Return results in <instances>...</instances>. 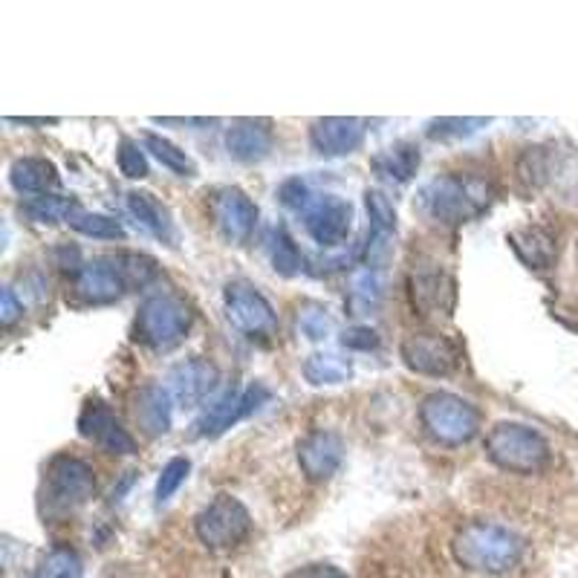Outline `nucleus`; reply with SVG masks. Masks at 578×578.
Instances as JSON below:
<instances>
[{
    "label": "nucleus",
    "instance_id": "obj_1",
    "mask_svg": "<svg viewBox=\"0 0 578 578\" xmlns=\"http://www.w3.org/2000/svg\"><path fill=\"white\" fill-rule=\"evenodd\" d=\"M523 538L501 523L489 520H471L457 529L451 541V553L462 570L483 573V576H504L515 570L523 558Z\"/></svg>",
    "mask_w": 578,
    "mask_h": 578
},
{
    "label": "nucleus",
    "instance_id": "obj_2",
    "mask_svg": "<svg viewBox=\"0 0 578 578\" xmlns=\"http://www.w3.org/2000/svg\"><path fill=\"white\" fill-rule=\"evenodd\" d=\"M278 200L301 217L306 234L324 249L341 246L350 229H353V206L345 197L313 191L298 177L284 182L278 189Z\"/></svg>",
    "mask_w": 578,
    "mask_h": 578
},
{
    "label": "nucleus",
    "instance_id": "obj_3",
    "mask_svg": "<svg viewBox=\"0 0 578 578\" xmlns=\"http://www.w3.org/2000/svg\"><path fill=\"white\" fill-rule=\"evenodd\" d=\"M492 203V189L474 173H443L420 191V212L439 226H462Z\"/></svg>",
    "mask_w": 578,
    "mask_h": 578
},
{
    "label": "nucleus",
    "instance_id": "obj_4",
    "mask_svg": "<svg viewBox=\"0 0 578 578\" xmlns=\"http://www.w3.org/2000/svg\"><path fill=\"white\" fill-rule=\"evenodd\" d=\"M486 457L513 474H535L550 462V443L523 422H497L486 437Z\"/></svg>",
    "mask_w": 578,
    "mask_h": 578
},
{
    "label": "nucleus",
    "instance_id": "obj_5",
    "mask_svg": "<svg viewBox=\"0 0 578 578\" xmlns=\"http://www.w3.org/2000/svg\"><path fill=\"white\" fill-rule=\"evenodd\" d=\"M191 322H194V313L185 304V298L173 296V292H157V296L145 298V304L136 313V339L162 353L185 339Z\"/></svg>",
    "mask_w": 578,
    "mask_h": 578
},
{
    "label": "nucleus",
    "instance_id": "obj_6",
    "mask_svg": "<svg viewBox=\"0 0 578 578\" xmlns=\"http://www.w3.org/2000/svg\"><path fill=\"white\" fill-rule=\"evenodd\" d=\"M420 422L434 443L455 448L478 437L480 411L455 394H431L420 405Z\"/></svg>",
    "mask_w": 578,
    "mask_h": 578
},
{
    "label": "nucleus",
    "instance_id": "obj_7",
    "mask_svg": "<svg viewBox=\"0 0 578 578\" xmlns=\"http://www.w3.org/2000/svg\"><path fill=\"white\" fill-rule=\"evenodd\" d=\"M96 495V471L79 457L58 455L44 471L41 501L50 515L75 513Z\"/></svg>",
    "mask_w": 578,
    "mask_h": 578
},
{
    "label": "nucleus",
    "instance_id": "obj_8",
    "mask_svg": "<svg viewBox=\"0 0 578 578\" xmlns=\"http://www.w3.org/2000/svg\"><path fill=\"white\" fill-rule=\"evenodd\" d=\"M194 532L200 544H206L212 553H229L240 546L252 532V515L238 497L217 495L203 513L194 518Z\"/></svg>",
    "mask_w": 578,
    "mask_h": 578
},
{
    "label": "nucleus",
    "instance_id": "obj_9",
    "mask_svg": "<svg viewBox=\"0 0 578 578\" xmlns=\"http://www.w3.org/2000/svg\"><path fill=\"white\" fill-rule=\"evenodd\" d=\"M226 318L249 339H269L278 330V313L264 292L249 281H229L224 289Z\"/></svg>",
    "mask_w": 578,
    "mask_h": 578
},
{
    "label": "nucleus",
    "instance_id": "obj_10",
    "mask_svg": "<svg viewBox=\"0 0 578 578\" xmlns=\"http://www.w3.org/2000/svg\"><path fill=\"white\" fill-rule=\"evenodd\" d=\"M131 281H128V273H124L122 257L119 255H105L96 257L91 264H84L75 269L73 278V292L82 304H113L119 298L128 292Z\"/></svg>",
    "mask_w": 578,
    "mask_h": 578
},
{
    "label": "nucleus",
    "instance_id": "obj_11",
    "mask_svg": "<svg viewBox=\"0 0 578 578\" xmlns=\"http://www.w3.org/2000/svg\"><path fill=\"white\" fill-rule=\"evenodd\" d=\"M208 215L229 243H249L257 226V206L243 189L224 185L208 194Z\"/></svg>",
    "mask_w": 578,
    "mask_h": 578
},
{
    "label": "nucleus",
    "instance_id": "obj_12",
    "mask_svg": "<svg viewBox=\"0 0 578 578\" xmlns=\"http://www.w3.org/2000/svg\"><path fill=\"white\" fill-rule=\"evenodd\" d=\"M402 362L422 376H448L460 364V347L443 333H408L402 339Z\"/></svg>",
    "mask_w": 578,
    "mask_h": 578
},
{
    "label": "nucleus",
    "instance_id": "obj_13",
    "mask_svg": "<svg viewBox=\"0 0 578 578\" xmlns=\"http://www.w3.org/2000/svg\"><path fill=\"white\" fill-rule=\"evenodd\" d=\"M269 399V390L264 385H249L243 390H226L224 397L217 399L197 422H194V434L197 437H220L231 425H238L240 420H246L249 413L257 411L261 405Z\"/></svg>",
    "mask_w": 578,
    "mask_h": 578
},
{
    "label": "nucleus",
    "instance_id": "obj_14",
    "mask_svg": "<svg viewBox=\"0 0 578 578\" xmlns=\"http://www.w3.org/2000/svg\"><path fill=\"white\" fill-rule=\"evenodd\" d=\"M79 434L84 439H91L101 451L108 455H133L136 451V443L128 434L119 417L110 411L108 402L101 399H87L82 405V413H79Z\"/></svg>",
    "mask_w": 578,
    "mask_h": 578
},
{
    "label": "nucleus",
    "instance_id": "obj_15",
    "mask_svg": "<svg viewBox=\"0 0 578 578\" xmlns=\"http://www.w3.org/2000/svg\"><path fill=\"white\" fill-rule=\"evenodd\" d=\"M368 122L356 116H324L310 124V145L322 157H347L364 145Z\"/></svg>",
    "mask_w": 578,
    "mask_h": 578
},
{
    "label": "nucleus",
    "instance_id": "obj_16",
    "mask_svg": "<svg viewBox=\"0 0 578 578\" xmlns=\"http://www.w3.org/2000/svg\"><path fill=\"white\" fill-rule=\"evenodd\" d=\"M341 460H345V439L336 431L318 429L298 443V466L313 483L330 480L339 471Z\"/></svg>",
    "mask_w": 578,
    "mask_h": 578
},
{
    "label": "nucleus",
    "instance_id": "obj_17",
    "mask_svg": "<svg viewBox=\"0 0 578 578\" xmlns=\"http://www.w3.org/2000/svg\"><path fill=\"white\" fill-rule=\"evenodd\" d=\"M217 380L220 373L208 359H185V362L173 364L171 373H168V394L173 397V402L182 405V408H194L203 399L217 388Z\"/></svg>",
    "mask_w": 578,
    "mask_h": 578
},
{
    "label": "nucleus",
    "instance_id": "obj_18",
    "mask_svg": "<svg viewBox=\"0 0 578 578\" xmlns=\"http://www.w3.org/2000/svg\"><path fill=\"white\" fill-rule=\"evenodd\" d=\"M455 281L446 269L437 264L431 266H413L411 275V298L413 306H420L422 313H443L448 315L455 310Z\"/></svg>",
    "mask_w": 578,
    "mask_h": 578
},
{
    "label": "nucleus",
    "instance_id": "obj_19",
    "mask_svg": "<svg viewBox=\"0 0 578 578\" xmlns=\"http://www.w3.org/2000/svg\"><path fill=\"white\" fill-rule=\"evenodd\" d=\"M273 145L275 133L269 119H238L226 131V150L238 162H261L269 157Z\"/></svg>",
    "mask_w": 578,
    "mask_h": 578
},
{
    "label": "nucleus",
    "instance_id": "obj_20",
    "mask_svg": "<svg viewBox=\"0 0 578 578\" xmlns=\"http://www.w3.org/2000/svg\"><path fill=\"white\" fill-rule=\"evenodd\" d=\"M133 420L140 425L142 434L148 437H162L171 431L173 420V397L162 385H145L133 394L131 402Z\"/></svg>",
    "mask_w": 578,
    "mask_h": 578
},
{
    "label": "nucleus",
    "instance_id": "obj_21",
    "mask_svg": "<svg viewBox=\"0 0 578 578\" xmlns=\"http://www.w3.org/2000/svg\"><path fill=\"white\" fill-rule=\"evenodd\" d=\"M9 185L17 194L44 197V194H50V191L61 185V177H58V168L47 157H21L9 168Z\"/></svg>",
    "mask_w": 578,
    "mask_h": 578
},
{
    "label": "nucleus",
    "instance_id": "obj_22",
    "mask_svg": "<svg viewBox=\"0 0 578 578\" xmlns=\"http://www.w3.org/2000/svg\"><path fill=\"white\" fill-rule=\"evenodd\" d=\"M422 154L413 142H397V145H388L382 148L376 157L371 159L373 173L385 182H394V185H405V182L413 180V173L420 171Z\"/></svg>",
    "mask_w": 578,
    "mask_h": 578
},
{
    "label": "nucleus",
    "instance_id": "obj_23",
    "mask_svg": "<svg viewBox=\"0 0 578 578\" xmlns=\"http://www.w3.org/2000/svg\"><path fill=\"white\" fill-rule=\"evenodd\" d=\"M124 206H128V212L136 217V224L148 231V234L159 238L162 243H171L173 240L171 212H168L154 194H148V191H128V194H124Z\"/></svg>",
    "mask_w": 578,
    "mask_h": 578
},
{
    "label": "nucleus",
    "instance_id": "obj_24",
    "mask_svg": "<svg viewBox=\"0 0 578 578\" xmlns=\"http://www.w3.org/2000/svg\"><path fill=\"white\" fill-rule=\"evenodd\" d=\"M509 243L518 252V257L529 269H550L555 261V243L544 229L527 226V229H515L509 234Z\"/></svg>",
    "mask_w": 578,
    "mask_h": 578
},
{
    "label": "nucleus",
    "instance_id": "obj_25",
    "mask_svg": "<svg viewBox=\"0 0 578 578\" xmlns=\"http://www.w3.org/2000/svg\"><path fill=\"white\" fill-rule=\"evenodd\" d=\"M24 215L33 224H70L82 208L75 197H61V194H44V197H29L24 203Z\"/></svg>",
    "mask_w": 578,
    "mask_h": 578
},
{
    "label": "nucleus",
    "instance_id": "obj_26",
    "mask_svg": "<svg viewBox=\"0 0 578 578\" xmlns=\"http://www.w3.org/2000/svg\"><path fill=\"white\" fill-rule=\"evenodd\" d=\"M350 373H353V364L350 359L339 353H313L306 356L304 362V380L310 385H341V382L350 380Z\"/></svg>",
    "mask_w": 578,
    "mask_h": 578
},
{
    "label": "nucleus",
    "instance_id": "obj_27",
    "mask_svg": "<svg viewBox=\"0 0 578 578\" xmlns=\"http://www.w3.org/2000/svg\"><path fill=\"white\" fill-rule=\"evenodd\" d=\"M385 298V281H382L380 269L373 266H364L362 273L353 275V284H350V306H353L356 315H368L371 310L382 304Z\"/></svg>",
    "mask_w": 578,
    "mask_h": 578
},
{
    "label": "nucleus",
    "instance_id": "obj_28",
    "mask_svg": "<svg viewBox=\"0 0 578 578\" xmlns=\"http://www.w3.org/2000/svg\"><path fill=\"white\" fill-rule=\"evenodd\" d=\"M142 140H145V150H150L154 159H159L168 171L177 173V177H197V166H194V159H191L182 148H177L171 140L159 136V133H145Z\"/></svg>",
    "mask_w": 578,
    "mask_h": 578
},
{
    "label": "nucleus",
    "instance_id": "obj_29",
    "mask_svg": "<svg viewBox=\"0 0 578 578\" xmlns=\"http://www.w3.org/2000/svg\"><path fill=\"white\" fill-rule=\"evenodd\" d=\"M266 249H269V261H273L275 273L287 275H298L304 269V257L298 252V246L289 240V234L284 229H273L269 231V238H266Z\"/></svg>",
    "mask_w": 578,
    "mask_h": 578
},
{
    "label": "nucleus",
    "instance_id": "obj_30",
    "mask_svg": "<svg viewBox=\"0 0 578 578\" xmlns=\"http://www.w3.org/2000/svg\"><path fill=\"white\" fill-rule=\"evenodd\" d=\"M35 576L38 578H82L84 564L75 550H70V546H56V550H50V553L44 555L41 562H38Z\"/></svg>",
    "mask_w": 578,
    "mask_h": 578
},
{
    "label": "nucleus",
    "instance_id": "obj_31",
    "mask_svg": "<svg viewBox=\"0 0 578 578\" xmlns=\"http://www.w3.org/2000/svg\"><path fill=\"white\" fill-rule=\"evenodd\" d=\"M79 234L84 238H96V240H122L124 238V226L119 220H113L110 215H99V212H79V215L70 220Z\"/></svg>",
    "mask_w": 578,
    "mask_h": 578
},
{
    "label": "nucleus",
    "instance_id": "obj_32",
    "mask_svg": "<svg viewBox=\"0 0 578 578\" xmlns=\"http://www.w3.org/2000/svg\"><path fill=\"white\" fill-rule=\"evenodd\" d=\"M364 203H368V217H371L373 234L394 238V231H397V206L390 203L388 194L385 191H368Z\"/></svg>",
    "mask_w": 578,
    "mask_h": 578
},
{
    "label": "nucleus",
    "instance_id": "obj_33",
    "mask_svg": "<svg viewBox=\"0 0 578 578\" xmlns=\"http://www.w3.org/2000/svg\"><path fill=\"white\" fill-rule=\"evenodd\" d=\"M189 471H191L189 457H171V460L166 462V469L159 471L157 480V504H166V501H171V497L177 495V489L185 483Z\"/></svg>",
    "mask_w": 578,
    "mask_h": 578
},
{
    "label": "nucleus",
    "instance_id": "obj_34",
    "mask_svg": "<svg viewBox=\"0 0 578 578\" xmlns=\"http://www.w3.org/2000/svg\"><path fill=\"white\" fill-rule=\"evenodd\" d=\"M116 162H119V171L128 177V180H142V177H148V157H145V150L140 148V142L128 140L124 136L119 142V148H116Z\"/></svg>",
    "mask_w": 578,
    "mask_h": 578
},
{
    "label": "nucleus",
    "instance_id": "obj_35",
    "mask_svg": "<svg viewBox=\"0 0 578 578\" xmlns=\"http://www.w3.org/2000/svg\"><path fill=\"white\" fill-rule=\"evenodd\" d=\"M483 124H489V119H460V116H451V119H434L429 122V136L431 140H462V136H471L474 131H480Z\"/></svg>",
    "mask_w": 578,
    "mask_h": 578
},
{
    "label": "nucleus",
    "instance_id": "obj_36",
    "mask_svg": "<svg viewBox=\"0 0 578 578\" xmlns=\"http://www.w3.org/2000/svg\"><path fill=\"white\" fill-rule=\"evenodd\" d=\"M298 327H301L306 339L322 341L333 333V318L324 313V310H318V306H310V310H304L301 318H298Z\"/></svg>",
    "mask_w": 578,
    "mask_h": 578
},
{
    "label": "nucleus",
    "instance_id": "obj_37",
    "mask_svg": "<svg viewBox=\"0 0 578 578\" xmlns=\"http://www.w3.org/2000/svg\"><path fill=\"white\" fill-rule=\"evenodd\" d=\"M341 345L350 347V350H373L380 345V336L371 327H350V330L341 333Z\"/></svg>",
    "mask_w": 578,
    "mask_h": 578
},
{
    "label": "nucleus",
    "instance_id": "obj_38",
    "mask_svg": "<svg viewBox=\"0 0 578 578\" xmlns=\"http://www.w3.org/2000/svg\"><path fill=\"white\" fill-rule=\"evenodd\" d=\"M287 578H350L345 570H339L336 564H304L296 567L292 573H287Z\"/></svg>",
    "mask_w": 578,
    "mask_h": 578
},
{
    "label": "nucleus",
    "instance_id": "obj_39",
    "mask_svg": "<svg viewBox=\"0 0 578 578\" xmlns=\"http://www.w3.org/2000/svg\"><path fill=\"white\" fill-rule=\"evenodd\" d=\"M21 313H24V306L15 298V289L3 287V292H0V324L12 327L21 318Z\"/></svg>",
    "mask_w": 578,
    "mask_h": 578
}]
</instances>
